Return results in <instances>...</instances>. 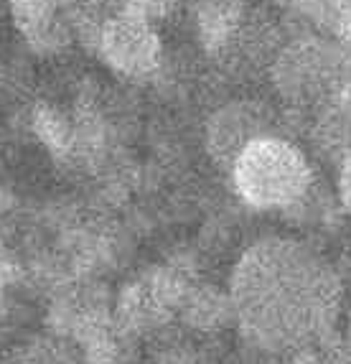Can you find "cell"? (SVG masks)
Wrapping results in <instances>:
<instances>
[{
	"instance_id": "4",
	"label": "cell",
	"mask_w": 351,
	"mask_h": 364,
	"mask_svg": "<svg viewBox=\"0 0 351 364\" xmlns=\"http://www.w3.org/2000/svg\"><path fill=\"white\" fill-rule=\"evenodd\" d=\"M94 54L130 82L153 79L163 67V43L156 26L130 13H109L104 18Z\"/></svg>"
},
{
	"instance_id": "3",
	"label": "cell",
	"mask_w": 351,
	"mask_h": 364,
	"mask_svg": "<svg viewBox=\"0 0 351 364\" xmlns=\"http://www.w3.org/2000/svg\"><path fill=\"white\" fill-rule=\"evenodd\" d=\"M273 74L285 100L296 105H326L328 109L344 87V56L321 38L303 36L278 51Z\"/></svg>"
},
{
	"instance_id": "11",
	"label": "cell",
	"mask_w": 351,
	"mask_h": 364,
	"mask_svg": "<svg viewBox=\"0 0 351 364\" xmlns=\"http://www.w3.org/2000/svg\"><path fill=\"white\" fill-rule=\"evenodd\" d=\"M3 85H6V69H3V64H0V90H3Z\"/></svg>"
},
{
	"instance_id": "1",
	"label": "cell",
	"mask_w": 351,
	"mask_h": 364,
	"mask_svg": "<svg viewBox=\"0 0 351 364\" xmlns=\"http://www.w3.org/2000/svg\"><path fill=\"white\" fill-rule=\"evenodd\" d=\"M230 301L244 334L267 349H291L331 323L339 286L306 247L265 240L237 265Z\"/></svg>"
},
{
	"instance_id": "9",
	"label": "cell",
	"mask_w": 351,
	"mask_h": 364,
	"mask_svg": "<svg viewBox=\"0 0 351 364\" xmlns=\"http://www.w3.org/2000/svg\"><path fill=\"white\" fill-rule=\"evenodd\" d=\"M109 3H112V13H130L151 23L166 18L176 6V0H109Z\"/></svg>"
},
{
	"instance_id": "6",
	"label": "cell",
	"mask_w": 351,
	"mask_h": 364,
	"mask_svg": "<svg viewBox=\"0 0 351 364\" xmlns=\"http://www.w3.org/2000/svg\"><path fill=\"white\" fill-rule=\"evenodd\" d=\"M196 33L209 51L227 49L244 23V0H196Z\"/></svg>"
},
{
	"instance_id": "5",
	"label": "cell",
	"mask_w": 351,
	"mask_h": 364,
	"mask_svg": "<svg viewBox=\"0 0 351 364\" xmlns=\"http://www.w3.org/2000/svg\"><path fill=\"white\" fill-rule=\"evenodd\" d=\"M267 135V117L260 105L230 102L219 107L206 122V148L219 166L232 171L239 153Z\"/></svg>"
},
{
	"instance_id": "10",
	"label": "cell",
	"mask_w": 351,
	"mask_h": 364,
	"mask_svg": "<svg viewBox=\"0 0 351 364\" xmlns=\"http://www.w3.org/2000/svg\"><path fill=\"white\" fill-rule=\"evenodd\" d=\"M339 196L344 201V207L351 214V156L341 164V173H339Z\"/></svg>"
},
{
	"instance_id": "7",
	"label": "cell",
	"mask_w": 351,
	"mask_h": 364,
	"mask_svg": "<svg viewBox=\"0 0 351 364\" xmlns=\"http://www.w3.org/2000/svg\"><path fill=\"white\" fill-rule=\"evenodd\" d=\"M31 130L59 161L72 158L74 146H77V128H74L72 112H64L49 102H38L31 112Z\"/></svg>"
},
{
	"instance_id": "2",
	"label": "cell",
	"mask_w": 351,
	"mask_h": 364,
	"mask_svg": "<svg viewBox=\"0 0 351 364\" xmlns=\"http://www.w3.org/2000/svg\"><path fill=\"white\" fill-rule=\"evenodd\" d=\"M232 181L249 207L278 209L308 194L310 168L293 143L265 135L239 153L232 166Z\"/></svg>"
},
{
	"instance_id": "8",
	"label": "cell",
	"mask_w": 351,
	"mask_h": 364,
	"mask_svg": "<svg viewBox=\"0 0 351 364\" xmlns=\"http://www.w3.org/2000/svg\"><path fill=\"white\" fill-rule=\"evenodd\" d=\"M315 143L328 156H339V164H344L351 156V109L344 105L328 107L315 128Z\"/></svg>"
}]
</instances>
